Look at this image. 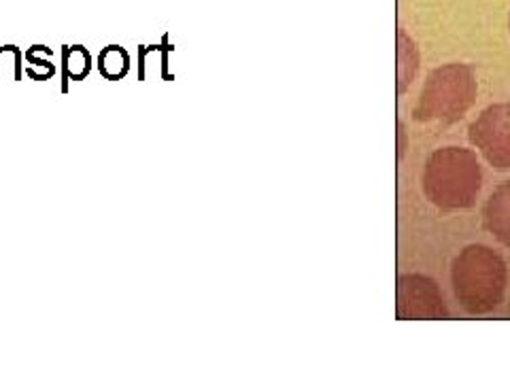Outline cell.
Segmentation results:
<instances>
[{"mask_svg":"<svg viewBox=\"0 0 510 382\" xmlns=\"http://www.w3.org/2000/svg\"><path fill=\"white\" fill-rule=\"evenodd\" d=\"M98 72L106 81H121L130 72V54L121 45H106L98 54Z\"/></svg>","mask_w":510,"mask_h":382,"instance_id":"ba28073f","label":"cell"},{"mask_svg":"<svg viewBox=\"0 0 510 382\" xmlns=\"http://www.w3.org/2000/svg\"><path fill=\"white\" fill-rule=\"evenodd\" d=\"M24 60V75L30 79V81H49V79H54L55 72H58L54 64V52L47 45H32V47H28Z\"/></svg>","mask_w":510,"mask_h":382,"instance_id":"9c48e42d","label":"cell"},{"mask_svg":"<svg viewBox=\"0 0 510 382\" xmlns=\"http://www.w3.org/2000/svg\"><path fill=\"white\" fill-rule=\"evenodd\" d=\"M175 52V47H172L171 43V37L164 35L162 37V43H160V77L162 81H175V75H172L171 69H168V62H171V54Z\"/></svg>","mask_w":510,"mask_h":382,"instance_id":"8fae6325","label":"cell"},{"mask_svg":"<svg viewBox=\"0 0 510 382\" xmlns=\"http://www.w3.org/2000/svg\"><path fill=\"white\" fill-rule=\"evenodd\" d=\"M483 226L497 243L510 246V181L502 183L487 200Z\"/></svg>","mask_w":510,"mask_h":382,"instance_id":"8992f818","label":"cell"},{"mask_svg":"<svg viewBox=\"0 0 510 382\" xmlns=\"http://www.w3.org/2000/svg\"><path fill=\"white\" fill-rule=\"evenodd\" d=\"M94 69L86 45H62V94H69V81H86Z\"/></svg>","mask_w":510,"mask_h":382,"instance_id":"52a82bcc","label":"cell"},{"mask_svg":"<svg viewBox=\"0 0 510 382\" xmlns=\"http://www.w3.org/2000/svg\"><path fill=\"white\" fill-rule=\"evenodd\" d=\"M445 297L431 278L411 274L397 280V319H447Z\"/></svg>","mask_w":510,"mask_h":382,"instance_id":"5b68a950","label":"cell"},{"mask_svg":"<svg viewBox=\"0 0 510 382\" xmlns=\"http://www.w3.org/2000/svg\"><path fill=\"white\" fill-rule=\"evenodd\" d=\"M481 164L470 149L447 147L430 155L423 170V191L442 211H462L479 198Z\"/></svg>","mask_w":510,"mask_h":382,"instance_id":"6da1fadb","label":"cell"},{"mask_svg":"<svg viewBox=\"0 0 510 382\" xmlns=\"http://www.w3.org/2000/svg\"><path fill=\"white\" fill-rule=\"evenodd\" d=\"M476 100V79L466 64H447L431 71L414 106V120L425 123H453Z\"/></svg>","mask_w":510,"mask_h":382,"instance_id":"3957f363","label":"cell"},{"mask_svg":"<svg viewBox=\"0 0 510 382\" xmlns=\"http://www.w3.org/2000/svg\"><path fill=\"white\" fill-rule=\"evenodd\" d=\"M7 69L13 75V81H21V77H24V54L15 45H3L0 47V79L7 75L4 72Z\"/></svg>","mask_w":510,"mask_h":382,"instance_id":"30bf717a","label":"cell"},{"mask_svg":"<svg viewBox=\"0 0 510 382\" xmlns=\"http://www.w3.org/2000/svg\"><path fill=\"white\" fill-rule=\"evenodd\" d=\"M508 30H510V20H508Z\"/></svg>","mask_w":510,"mask_h":382,"instance_id":"7c38bea8","label":"cell"},{"mask_svg":"<svg viewBox=\"0 0 510 382\" xmlns=\"http://www.w3.org/2000/svg\"><path fill=\"white\" fill-rule=\"evenodd\" d=\"M470 143L496 170L510 168V104H493L468 130Z\"/></svg>","mask_w":510,"mask_h":382,"instance_id":"277c9868","label":"cell"},{"mask_svg":"<svg viewBox=\"0 0 510 382\" xmlns=\"http://www.w3.org/2000/svg\"><path fill=\"white\" fill-rule=\"evenodd\" d=\"M453 291L464 311L489 312L502 302L506 286V266L489 246L472 245L456 257L451 268Z\"/></svg>","mask_w":510,"mask_h":382,"instance_id":"7a4b0ae2","label":"cell"},{"mask_svg":"<svg viewBox=\"0 0 510 382\" xmlns=\"http://www.w3.org/2000/svg\"><path fill=\"white\" fill-rule=\"evenodd\" d=\"M47 3H49V0H47Z\"/></svg>","mask_w":510,"mask_h":382,"instance_id":"4fadbf2b","label":"cell"}]
</instances>
